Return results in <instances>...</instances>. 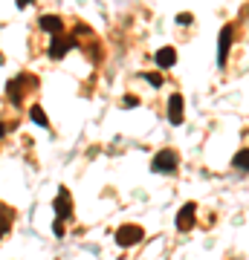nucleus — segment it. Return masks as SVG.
I'll list each match as a JSON object with an SVG mask.
<instances>
[{
  "instance_id": "obj_1",
  "label": "nucleus",
  "mask_w": 249,
  "mask_h": 260,
  "mask_svg": "<svg viewBox=\"0 0 249 260\" xmlns=\"http://www.w3.org/2000/svg\"><path fill=\"white\" fill-rule=\"evenodd\" d=\"M38 90V78L32 73H20L15 75L9 84H6V99H9L12 107H20V104L29 99V93H35Z\"/></svg>"
},
{
  "instance_id": "obj_2",
  "label": "nucleus",
  "mask_w": 249,
  "mask_h": 260,
  "mask_svg": "<svg viewBox=\"0 0 249 260\" xmlns=\"http://www.w3.org/2000/svg\"><path fill=\"white\" fill-rule=\"evenodd\" d=\"M151 171H154V174H171V177H174L177 171H180V153H177L174 148L157 150V156L151 159Z\"/></svg>"
},
{
  "instance_id": "obj_3",
  "label": "nucleus",
  "mask_w": 249,
  "mask_h": 260,
  "mask_svg": "<svg viewBox=\"0 0 249 260\" xmlns=\"http://www.w3.org/2000/svg\"><path fill=\"white\" fill-rule=\"evenodd\" d=\"M73 47H78V38H75L73 32L52 35V41H49V58H52V61H61V58H64Z\"/></svg>"
},
{
  "instance_id": "obj_4",
  "label": "nucleus",
  "mask_w": 249,
  "mask_h": 260,
  "mask_svg": "<svg viewBox=\"0 0 249 260\" xmlns=\"http://www.w3.org/2000/svg\"><path fill=\"white\" fill-rule=\"evenodd\" d=\"M235 32H238V26L235 23H226L220 32V44H217V67H226V61H229V52H232V44H235Z\"/></svg>"
},
{
  "instance_id": "obj_5",
  "label": "nucleus",
  "mask_w": 249,
  "mask_h": 260,
  "mask_svg": "<svg viewBox=\"0 0 249 260\" xmlns=\"http://www.w3.org/2000/svg\"><path fill=\"white\" fill-rule=\"evenodd\" d=\"M139 240H145V229L136 225V223H125L119 232H116V243H119V246H136Z\"/></svg>"
},
{
  "instance_id": "obj_6",
  "label": "nucleus",
  "mask_w": 249,
  "mask_h": 260,
  "mask_svg": "<svg viewBox=\"0 0 249 260\" xmlns=\"http://www.w3.org/2000/svg\"><path fill=\"white\" fill-rule=\"evenodd\" d=\"M52 208H56V220L58 223L73 220V200H70V191H67L64 185L58 188V197H56V203H52Z\"/></svg>"
},
{
  "instance_id": "obj_7",
  "label": "nucleus",
  "mask_w": 249,
  "mask_h": 260,
  "mask_svg": "<svg viewBox=\"0 0 249 260\" xmlns=\"http://www.w3.org/2000/svg\"><path fill=\"white\" fill-rule=\"evenodd\" d=\"M38 26H41V32H46V35H61V32H67L64 18H58V15H41V18H38Z\"/></svg>"
},
{
  "instance_id": "obj_8",
  "label": "nucleus",
  "mask_w": 249,
  "mask_h": 260,
  "mask_svg": "<svg viewBox=\"0 0 249 260\" xmlns=\"http://www.w3.org/2000/svg\"><path fill=\"white\" fill-rule=\"evenodd\" d=\"M194 217H197V205L194 203H185L180 211H177V232H188L194 225Z\"/></svg>"
},
{
  "instance_id": "obj_9",
  "label": "nucleus",
  "mask_w": 249,
  "mask_h": 260,
  "mask_svg": "<svg viewBox=\"0 0 249 260\" xmlns=\"http://www.w3.org/2000/svg\"><path fill=\"white\" fill-rule=\"evenodd\" d=\"M183 113H185L183 95L174 93L171 99H168V121H171V124H183Z\"/></svg>"
},
{
  "instance_id": "obj_10",
  "label": "nucleus",
  "mask_w": 249,
  "mask_h": 260,
  "mask_svg": "<svg viewBox=\"0 0 249 260\" xmlns=\"http://www.w3.org/2000/svg\"><path fill=\"white\" fill-rule=\"evenodd\" d=\"M12 225H15V208L0 200V240L12 232Z\"/></svg>"
},
{
  "instance_id": "obj_11",
  "label": "nucleus",
  "mask_w": 249,
  "mask_h": 260,
  "mask_svg": "<svg viewBox=\"0 0 249 260\" xmlns=\"http://www.w3.org/2000/svg\"><path fill=\"white\" fill-rule=\"evenodd\" d=\"M154 61H157L159 70H171V67L177 64V49L174 47H162L157 55H154Z\"/></svg>"
},
{
  "instance_id": "obj_12",
  "label": "nucleus",
  "mask_w": 249,
  "mask_h": 260,
  "mask_svg": "<svg viewBox=\"0 0 249 260\" xmlns=\"http://www.w3.org/2000/svg\"><path fill=\"white\" fill-rule=\"evenodd\" d=\"M29 116H32V121H35V124L49 127V119H46V113H44V107H41V104H32V107H29Z\"/></svg>"
},
{
  "instance_id": "obj_13",
  "label": "nucleus",
  "mask_w": 249,
  "mask_h": 260,
  "mask_svg": "<svg viewBox=\"0 0 249 260\" xmlns=\"http://www.w3.org/2000/svg\"><path fill=\"white\" fill-rule=\"evenodd\" d=\"M246 162H249V150L240 148L238 153H235V159H232V165L238 168V171H246Z\"/></svg>"
},
{
  "instance_id": "obj_14",
  "label": "nucleus",
  "mask_w": 249,
  "mask_h": 260,
  "mask_svg": "<svg viewBox=\"0 0 249 260\" xmlns=\"http://www.w3.org/2000/svg\"><path fill=\"white\" fill-rule=\"evenodd\" d=\"M142 78H145V81L151 84V87H157V90L162 87V75H159V73H145Z\"/></svg>"
},
{
  "instance_id": "obj_15",
  "label": "nucleus",
  "mask_w": 249,
  "mask_h": 260,
  "mask_svg": "<svg viewBox=\"0 0 249 260\" xmlns=\"http://www.w3.org/2000/svg\"><path fill=\"white\" fill-rule=\"evenodd\" d=\"M136 104H139L136 95H125V99H122V107H128V110H130V107H136Z\"/></svg>"
},
{
  "instance_id": "obj_16",
  "label": "nucleus",
  "mask_w": 249,
  "mask_h": 260,
  "mask_svg": "<svg viewBox=\"0 0 249 260\" xmlns=\"http://www.w3.org/2000/svg\"><path fill=\"white\" fill-rule=\"evenodd\" d=\"M177 23H180V26H185V23H191V15H188V12H183V15L177 18Z\"/></svg>"
},
{
  "instance_id": "obj_17",
  "label": "nucleus",
  "mask_w": 249,
  "mask_h": 260,
  "mask_svg": "<svg viewBox=\"0 0 249 260\" xmlns=\"http://www.w3.org/2000/svg\"><path fill=\"white\" fill-rule=\"evenodd\" d=\"M52 232H56L58 237H61V234H64V223H58V220H56V223H52Z\"/></svg>"
},
{
  "instance_id": "obj_18",
  "label": "nucleus",
  "mask_w": 249,
  "mask_h": 260,
  "mask_svg": "<svg viewBox=\"0 0 249 260\" xmlns=\"http://www.w3.org/2000/svg\"><path fill=\"white\" fill-rule=\"evenodd\" d=\"M15 3H18V9H23V6H32L35 0H15Z\"/></svg>"
}]
</instances>
